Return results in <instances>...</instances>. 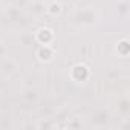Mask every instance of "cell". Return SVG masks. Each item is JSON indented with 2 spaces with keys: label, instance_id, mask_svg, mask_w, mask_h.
Wrapping results in <instances>:
<instances>
[{
  "label": "cell",
  "instance_id": "1",
  "mask_svg": "<svg viewBox=\"0 0 130 130\" xmlns=\"http://www.w3.org/2000/svg\"><path fill=\"white\" fill-rule=\"evenodd\" d=\"M89 74H90L89 68L86 66V64H83V63L74 64L72 69H71V78H72L74 81H77V83L86 81V80L89 78Z\"/></svg>",
  "mask_w": 130,
  "mask_h": 130
},
{
  "label": "cell",
  "instance_id": "2",
  "mask_svg": "<svg viewBox=\"0 0 130 130\" xmlns=\"http://www.w3.org/2000/svg\"><path fill=\"white\" fill-rule=\"evenodd\" d=\"M54 57H55V51L51 44H41L37 51V58L41 63H49Z\"/></svg>",
  "mask_w": 130,
  "mask_h": 130
},
{
  "label": "cell",
  "instance_id": "3",
  "mask_svg": "<svg viewBox=\"0 0 130 130\" xmlns=\"http://www.w3.org/2000/svg\"><path fill=\"white\" fill-rule=\"evenodd\" d=\"M35 38L40 44H51L54 41V31L51 28H40L35 32Z\"/></svg>",
  "mask_w": 130,
  "mask_h": 130
},
{
  "label": "cell",
  "instance_id": "4",
  "mask_svg": "<svg viewBox=\"0 0 130 130\" xmlns=\"http://www.w3.org/2000/svg\"><path fill=\"white\" fill-rule=\"evenodd\" d=\"M116 51H118V54H119L121 57H127L128 52H130V43H128V40L122 38L121 41H118V44H116Z\"/></svg>",
  "mask_w": 130,
  "mask_h": 130
},
{
  "label": "cell",
  "instance_id": "5",
  "mask_svg": "<svg viewBox=\"0 0 130 130\" xmlns=\"http://www.w3.org/2000/svg\"><path fill=\"white\" fill-rule=\"evenodd\" d=\"M47 12H49L51 15H58V14L61 12V5H60L58 2H52V3L49 5V8H47Z\"/></svg>",
  "mask_w": 130,
  "mask_h": 130
}]
</instances>
